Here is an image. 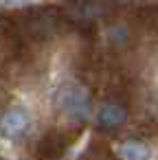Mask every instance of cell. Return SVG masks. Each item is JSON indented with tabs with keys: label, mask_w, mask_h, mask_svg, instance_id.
<instances>
[{
	"label": "cell",
	"mask_w": 158,
	"mask_h": 160,
	"mask_svg": "<svg viewBox=\"0 0 158 160\" xmlns=\"http://www.w3.org/2000/svg\"><path fill=\"white\" fill-rule=\"evenodd\" d=\"M59 105L62 110L73 118V121H88L92 116V99L86 88L81 86H66L64 92L59 94Z\"/></svg>",
	"instance_id": "1"
},
{
	"label": "cell",
	"mask_w": 158,
	"mask_h": 160,
	"mask_svg": "<svg viewBox=\"0 0 158 160\" xmlns=\"http://www.w3.org/2000/svg\"><path fill=\"white\" fill-rule=\"evenodd\" d=\"M27 129H29V114L24 108H9L0 118V134L9 140L24 136Z\"/></svg>",
	"instance_id": "2"
},
{
	"label": "cell",
	"mask_w": 158,
	"mask_h": 160,
	"mask_svg": "<svg viewBox=\"0 0 158 160\" xmlns=\"http://www.w3.org/2000/svg\"><path fill=\"white\" fill-rule=\"evenodd\" d=\"M125 121H127L125 108H123L121 103H114V101L103 103V105L99 108V112H97V123H99V127H103V129H108V132L121 127Z\"/></svg>",
	"instance_id": "3"
},
{
	"label": "cell",
	"mask_w": 158,
	"mask_h": 160,
	"mask_svg": "<svg viewBox=\"0 0 158 160\" xmlns=\"http://www.w3.org/2000/svg\"><path fill=\"white\" fill-rule=\"evenodd\" d=\"M123 160H151V149L140 140H125L119 147Z\"/></svg>",
	"instance_id": "4"
},
{
	"label": "cell",
	"mask_w": 158,
	"mask_h": 160,
	"mask_svg": "<svg viewBox=\"0 0 158 160\" xmlns=\"http://www.w3.org/2000/svg\"><path fill=\"white\" fill-rule=\"evenodd\" d=\"M108 40H110L114 46H123V44L130 40L127 27H125V24H114V27L110 29V33H108Z\"/></svg>",
	"instance_id": "5"
},
{
	"label": "cell",
	"mask_w": 158,
	"mask_h": 160,
	"mask_svg": "<svg viewBox=\"0 0 158 160\" xmlns=\"http://www.w3.org/2000/svg\"><path fill=\"white\" fill-rule=\"evenodd\" d=\"M33 0H0V5L11 7V9H22V7H31Z\"/></svg>",
	"instance_id": "6"
},
{
	"label": "cell",
	"mask_w": 158,
	"mask_h": 160,
	"mask_svg": "<svg viewBox=\"0 0 158 160\" xmlns=\"http://www.w3.org/2000/svg\"><path fill=\"white\" fill-rule=\"evenodd\" d=\"M116 2H123L125 5V2H134V0H116Z\"/></svg>",
	"instance_id": "7"
}]
</instances>
